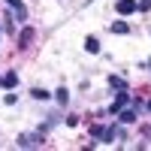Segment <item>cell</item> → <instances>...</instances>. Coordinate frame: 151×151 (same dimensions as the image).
<instances>
[{"label":"cell","mask_w":151,"mask_h":151,"mask_svg":"<svg viewBox=\"0 0 151 151\" xmlns=\"http://www.w3.org/2000/svg\"><path fill=\"white\" fill-rule=\"evenodd\" d=\"M18 145H21V148H33V145H42V133H24V136H18Z\"/></svg>","instance_id":"cell-1"},{"label":"cell","mask_w":151,"mask_h":151,"mask_svg":"<svg viewBox=\"0 0 151 151\" xmlns=\"http://www.w3.org/2000/svg\"><path fill=\"white\" fill-rule=\"evenodd\" d=\"M127 103H130V94H127V88H124V91H121V94L115 97V103L109 106V112H112V115H115V112H121V109L127 106Z\"/></svg>","instance_id":"cell-2"},{"label":"cell","mask_w":151,"mask_h":151,"mask_svg":"<svg viewBox=\"0 0 151 151\" xmlns=\"http://www.w3.org/2000/svg\"><path fill=\"white\" fill-rule=\"evenodd\" d=\"M115 9L121 12V15H130V12H136V0H118Z\"/></svg>","instance_id":"cell-3"},{"label":"cell","mask_w":151,"mask_h":151,"mask_svg":"<svg viewBox=\"0 0 151 151\" xmlns=\"http://www.w3.org/2000/svg\"><path fill=\"white\" fill-rule=\"evenodd\" d=\"M30 40H33V30H30V27H27V30H21V36H18V48H27Z\"/></svg>","instance_id":"cell-4"},{"label":"cell","mask_w":151,"mask_h":151,"mask_svg":"<svg viewBox=\"0 0 151 151\" xmlns=\"http://www.w3.org/2000/svg\"><path fill=\"white\" fill-rule=\"evenodd\" d=\"M3 3H9L12 9H15V12H18V18H24V15H27V9H24V3H21V0H3Z\"/></svg>","instance_id":"cell-5"},{"label":"cell","mask_w":151,"mask_h":151,"mask_svg":"<svg viewBox=\"0 0 151 151\" xmlns=\"http://www.w3.org/2000/svg\"><path fill=\"white\" fill-rule=\"evenodd\" d=\"M112 33H118V36L130 33V24H127V21H115V24H112Z\"/></svg>","instance_id":"cell-6"},{"label":"cell","mask_w":151,"mask_h":151,"mask_svg":"<svg viewBox=\"0 0 151 151\" xmlns=\"http://www.w3.org/2000/svg\"><path fill=\"white\" fill-rule=\"evenodd\" d=\"M85 48H88L91 55H97V52H100V42H97V36H88V40H85Z\"/></svg>","instance_id":"cell-7"},{"label":"cell","mask_w":151,"mask_h":151,"mask_svg":"<svg viewBox=\"0 0 151 151\" xmlns=\"http://www.w3.org/2000/svg\"><path fill=\"white\" fill-rule=\"evenodd\" d=\"M109 85H112V88H118V91H124V88H127V82H124L121 76H109Z\"/></svg>","instance_id":"cell-8"},{"label":"cell","mask_w":151,"mask_h":151,"mask_svg":"<svg viewBox=\"0 0 151 151\" xmlns=\"http://www.w3.org/2000/svg\"><path fill=\"white\" fill-rule=\"evenodd\" d=\"M55 97H58V103L64 106L67 100H70V91H67V88H58V91H55Z\"/></svg>","instance_id":"cell-9"},{"label":"cell","mask_w":151,"mask_h":151,"mask_svg":"<svg viewBox=\"0 0 151 151\" xmlns=\"http://www.w3.org/2000/svg\"><path fill=\"white\" fill-rule=\"evenodd\" d=\"M3 85H6V88H15V85H18V76H15V73H6V76H3Z\"/></svg>","instance_id":"cell-10"},{"label":"cell","mask_w":151,"mask_h":151,"mask_svg":"<svg viewBox=\"0 0 151 151\" xmlns=\"http://www.w3.org/2000/svg\"><path fill=\"white\" fill-rule=\"evenodd\" d=\"M30 94H33V100H48V97H52V94L45 91V88H33Z\"/></svg>","instance_id":"cell-11"},{"label":"cell","mask_w":151,"mask_h":151,"mask_svg":"<svg viewBox=\"0 0 151 151\" xmlns=\"http://www.w3.org/2000/svg\"><path fill=\"white\" fill-rule=\"evenodd\" d=\"M118 121H121V124H133V121H136V112H130V109H127V112H121V118H118Z\"/></svg>","instance_id":"cell-12"},{"label":"cell","mask_w":151,"mask_h":151,"mask_svg":"<svg viewBox=\"0 0 151 151\" xmlns=\"http://www.w3.org/2000/svg\"><path fill=\"white\" fill-rule=\"evenodd\" d=\"M136 9H142V12H148V9H151V0H142V3H136Z\"/></svg>","instance_id":"cell-13"},{"label":"cell","mask_w":151,"mask_h":151,"mask_svg":"<svg viewBox=\"0 0 151 151\" xmlns=\"http://www.w3.org/2000/svg\"><path fill=\"white\" fill-rule=\"evenodd\" d=\"M0 85H3V79H0Z\"/></svg>","instance_id":"cell-14"}]
</instances>
